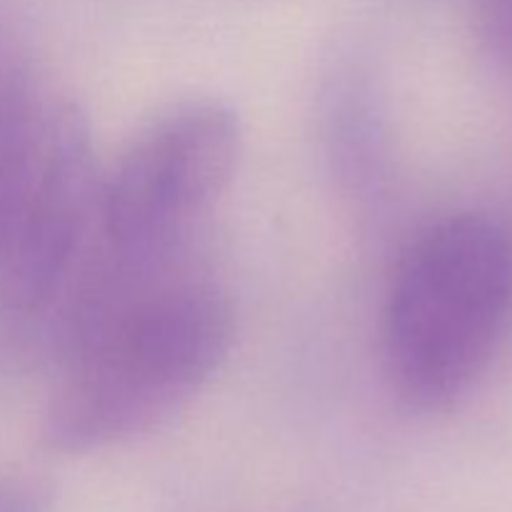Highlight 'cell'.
I'll return each mask as SVG.
<instances>
[{
  "mask_svg": "<svg viewBox=\"0 0 512 512\" xmlns=\"http://www.w3.org/2000/svg\"><path fill=\"white\" fill-rule=\"evenodd\" d=\"M228 300L203 283L158 285L80 340L40 420L45 448L83 455L148 435L218 373L233 345Z\"/></svg>",
  "mask_w": 512,
  "mask_h": 512,
  "instance_id": "cell-1",
  "label": "cell"
},
{
  "mask_svg": "<svg viewBox=\"0 0 512 512\" xmlns=\"http://www.w3.org/2000/svg\"><path fill=\"white\" fill-rule=\"evenodd\" d=\"M512 313V243L495 220L450 215L413 240L385 303V363L405 403L453 405L493 358Z\"/></svg>",
  "mask_w": 512,
  "mask_h": 512,
  "instance_id": "cell-2",
  "label": "cell"
},
{
  "mask_svg": "<svg viewBox=\"0 0 512 512\" xmlns=\"http://www.w3.org/2000/svg\"><path fill=\"white\" fill-rule=\"evenodd\" d=\"M243 153L238 113L218 98L160 110L100 178V228L118 258L173 243L225 193Z\"/></svg>",
  "mask_w": 512,
  "mask_h": 512,
  "instance_id": "cell-3",
  "label": "cell"
},
{
  "mask_svg": "<svg viewBox=\"0 0 512 512\" xmlns=\"http://www.w3.org/2000/svg\"><path fill=\"white\" fill-rule=\"evenodd\" d=\"M100 178L85 110L55 98L43 173L25 223L0 265L3 298L15 313H40L60 298L100 228Z\"/></svg>",
  "mask_w": 512,
  "mask_h": 512,
  "instance_id": "cell-4",
  "label": "cell"
},
{
  "mask_svg": "<svg viewBox=\"0 0 512 512\" xmlns=\"http://www.w3.org/2000/svg\"><path fill=\"white\" fill-rule=\"evenodd\" d=\"M53 100L40 93L23 65L0 78V265L38 190Z\"/></svg>",
  "mask_w": 512,
  "mask_h": 512,
  "instance_id": "cell-5",
  "label": "cell"
},
{
  "mask_svg": "<svg viewBox=\"0 0 512 512\" xmlns=\"http://www.w3.org/2000/svg\"><path fill=\"white\" fill-rule=\"evenodd\" d=\"M475 38L483 53L512 78V0H475Z\"/></svg>",
  "mask_w": 512,
  "mask_h": 512,
  "instance_id": "cell-6",
  "label": "cell"
},
{
  "mask_svg": "<svg viewBox=\"0 0 512 512\" xmlns=\"http://www.w3.org/2000/svg\"><path fill=\"white\" fill-rule=\"evenodd\" d=\"M53 490L43 478L23 470L0 473V512H50Z\"/></svg>",
  "mask_w": 512,
  "mask_h": 512,
  "instance_id": "cell-7",
  "label": "cell"
}]
</instances>
